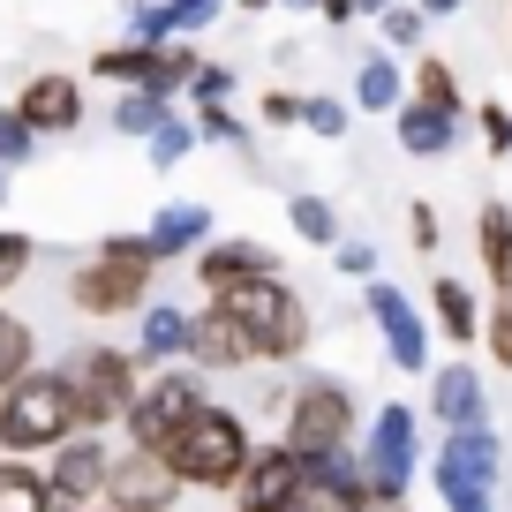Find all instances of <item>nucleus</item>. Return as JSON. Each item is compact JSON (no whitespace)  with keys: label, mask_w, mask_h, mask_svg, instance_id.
<instances>
[{"label":"nucleus","mask_w":512,"mask_h":512,"mask_svg":"<svg viewBox=\"0 0 512 512\" xmlns=\"http://www.w3.org/2000/svg\"><path fill=\"white\" fill-rule=\"evenodd\" d=\"M430 475H437V497H445V512H497V497H490L497 482H482L467 460L437 452V467H430Z\"/></svg>","instance_id":"nucleus-23"},{"label":"nucleus","mask_w":512,"mask_h":512,"mask_svg":"<svg viewBox=\"0 0 512 512\" xmlns=\"http://www.w3.org/2000/svg\"><path fill=\"white\" fill-rule=\"evenodd\" d=\"M332 264H339V279H377V249L369 241H339Z\"/></svg>","instance_id":"nucleus-38"},{"label":"nucleus","mask_w":512,"mask_h":512,"mask_svg":"<svg viewBox=\"0 0 512 512\" xmlns=\"http://www.w3.org/2000/svg\"><path fill=\"white\" fill-rule=\"evenodd\" d=\"M264 272H279V256L264 249V241H204V256H196V279H204L211 294L219 287H234V279H264Z\"/></svg>","instance_id":"nucleus-18"},{"label":"nucleus","mask_w":512,"mask_h":512,"mask_svg":"<svg viewBox=\"0 0 512 512\" xmlns=\"http://www.w3.org/2000/svg\"><path fill=\"white\" fill-rule=\"evenodd\" d=\"M196 144H204V136H196V121H181V113H174V121H166L159 136H151V166H181Z\"/></svg>","instance_id":"nucleus-34"},{"label":"nucleus","mask_w":512,"mask_h":512,"mask_svg":"<svg viewBox=\"0 0 512 512\" xmlns=\"http://www.w3.org/2000/svg\"><path fill=\"white\" fill-rule=\"evenodd\" d=\"M61 377H68V392H76V407H83V430L128 422V407H136V392H144L136 354H121V347H76L61 362Z\"/></svg>","instance_id":"nucleus-5"},{"label":"nucleus","mask_w":512,"mask_h":512,"mask_svg":"<svg viewBox=\"0 0 512 512\" xmlns=\"http://www.w3.org/2000/svg\"><path fill=\"white\" fill-rule=\"evenodd\" d=\"M189 362L196 369H249L256 362V347H249V332H241L234 317H226L219 302L196 317V339H189Z\"/></svg>","instance_id":"nucleus-19"},{"label":"nucleus","mask_w":512,"mask_h":512,"mask_svg":"<svg viewBox=\"0 0 512 512\" xmlns=\"http://www.w3.org/2000/svg\"><path fill=\"white\" fill-rule=\"evenodd\" d=\"M415 98H430V106H445V113L467 106V98H460V76H452L445 61H415Z\"/></svg>","instance_id":"nucleus-32"},{"label":"nucleus","mask_w":512,"mask_h":512,"mask_svg":"<svg viewBox=\"0 0 512 512\" xmlns=\"http://www.w3.org/2000/svg\"><path fill=\"white\" fill-rule=\"evenodd\" d=\"M430 407H437L445 430H475V422H490V392H482L475 362H445V369H437V377H430Z\"/></svg>","instance_id":"nucleus-15"},{"label":"nucleus","mask_w":512,"mask_h":512,"mask_svg":"<svg viewBox=\"0 0 512 512\" xmlns=\"http://www.w3.org/2000/svg\"><path fill=\"white\" fill-rule=\"evenodd\" d=\"M392 136H400L407 159H445V151L460 144V113L430 106V98H407V106L392 113Z\"/></svg>","instance_id":"nucleus-16"},{"label":"nucleus","mask_w":512,"mask_h":512,"mask_svg":"<svg viewBox=\"0 0 512 512\" xmlns=\"http://www.w3.org/2000/svg\"><path fill=\"white\" fill-rule=\"evenodd\" d=\"M189 339H196V317L174 302H144V339H136V354L144 362H189Z\"/></svg>","instance_id":"nucleus-20"},{"label":"nucleus","mask_w":512,"mask_h":512,"mask_svg":"<svg viewBox=\"0 0 512 512\" xmlns=\"http://www.w3.org/2000/svg\"><path fill=\"white\" fill-rule=\"evenodd\" d=\"M407 234H415V249H437V211L415 204V211H407Z\"/></svg>","instance_id":"nucleus-43"},{"label":"nucleus","mask_w":512,"mask_h":512,"mask_svg":"<svg viewBox=\"0 0 512 512\" xmlns=\"http://www.w3.org/2000/svg\"><path fill=\"white\" fill-rule=\"evenodd\" d=\"M482 347H490V362L512 377V287H497V302L482 309Z\"/></svg>","instance_id":"nucleus-30"},{"label":"nucleus","mask_w":512,"mask_h":512,"mask_svg":"<svg viewBox=\"0 0 512 512\" xmlns=\"http://www.w3.org/2000/svg\"><path fill=\"white\" fill-rule=\"evenodd\" d=\"M38 159V128L23 121V106H0V166H31Z\"/></svg>","instance_id":"nucleus-31"},{"label":"nucleus","mask_w":512,"mask_h":512,"mask_svg":"<svg viewBox=\"0 0 512 512\" xmlns=\"http://www.w3.org/2000/svg\"><path fill=\"white\" fill-rule=\"evenodd\" d=\"M196 407H204V384H196V369H174V362H166L159 377L136 392V407H128V445L174 452V437L196 422Z\"/></svg>","instance_id":"nucleus-7"},{"label":"nucleus","mask_w":512,"mask_h":512,"mask_svg":"<svg viewBox=\"0 0 512 512\" xmlns=\"http://www.w3.org/2000/svg\"><path fill=\"white\" fill-rule=\"evenodd\" d=\"M317 16H324V23H354V0H324Z\"/></svg>","instance_id":"nucleus-44"},{"label":"nucleus","mask_w":512,"mask_h":512,"mask_svg":"<svg viewBox=\"0 0 512 512\" xmlns=\"http://www.w3.org/2000/svg\"><path fill=\"white\" fill-rule=\"evenodd\" d=\"M83 430V407L61 369H31L23 384L0 392V452H53Z\"/></svg>","instance_id":"nucleus-3"},{"label":"nucleus","mask_w":512,"mask_h":512,"mask_svg":"<svg viewBox=\"0 0 512 512\" xmlns=\"http://www.w3.org/2000/svg\"><path fill=\"white\" fill-rule=\"evenodd\" d=\"M144 234H151V249H159V264H166V256H189V249L211 241V211L204 204H159Z\"/></svg>","instance_id":"nucleus-21"},{"label":"nucleus","mask_w":512,"mask_h":512,"mask_svg":"<svg viewBox=\"0 0 512 512\" xmlns=\"http://www.w3.org/2000/svg\"><path fill=\"white\" fill-rule=\"evenodd\" d=\"M302 482H309V460L279 437V445H256V460H249V475H241L234 505L241 512H294V505H302Z\"/></svg>","instance_id":"nucleus-12"},{"label":"nucleus","mask_w":512,"mask_h":512,"mask_svg":"<svg viewBox=\"0 0 512 512\" xmlns=\"http://www.w3.org/2000/svg\"><path fill=\"white\" fill-rule=\"evenodd\" d=\"M302 128H309V136H324V144H339V136H347V106H339V98H309Z\"/></svg>","instance_id":"nucleus-37"},{"label":"nucleus","mask_w":512,"mask_h":512,"mask_svg":"<svg viewBox=\"0 0 512 512\" xmlns=\"http://www.w3.org/2000/svg\"><path fill=\"white\" fill-rule=\"evenodd\" d=\"M241 8H272V0H241ZM287 8H324V0H287Z\"/></svg>","instance_id":"nucleus-47"},{"label":"nucleus","mask_w":512,"mask_h":512,"mask_svg":"<svg viewBox=\"0 0 512 512\" xmlns=\"http://www.w3.org/2000/svg\"><path fill=\"white\" fill-rule=\"evenodd\" d=\"M354 106L362 113H400L407 106V76L392 68V53H369V61L354 68Z\"/></svg>","instance_id":"nucleus-25"},{"label":"nucleus","mask_w":512,"mask_h":512,"mask_svg":"<svg viewBox=\"0 0 512 512\" xmlns=\"http://www.w3.org/2000/svg\"><path fill=\"white\" fill-rule=\"evenodd\" d=\"M256 460V437L249 422L234 415V407H196V422L174 437V467L189 475V490H241V475H249Z\"/></svg>","instance_id":"nucleus-4"},{"label":"nucleus","mask_w":512,"mask_h":512,"mask_svg":"<svg viewBox=\"0 0 512 512\" xmlns=\"http://www.w3.org/2000/svg\"><path fill=\"white\" fill-rule=\"evenodd\" d=\"M196 68H204V61H196L189 46H144V38L91 53V76H98V83H128V91H159V98L189 91Z\"/></svg>","instance_id":"nucleus-8"},{"label":"nucleus","mask_w":512,"mask_h":512,"mask_svg":"<svg viewBox=\"0 0 512 512\" xmlns=\"http://www.w3.org/2000/svg\"><path fill=\"white\" fill-rule=\"evenodd\" d=\"M211 302H219L226 317L249 332L256 362H294V354L309 347V309H302V294H294L279 272H264V279H234V287H219Z\"/></svg>","instance_id":"nucleus-2"},{"label":"nucleus","mask_w":512,"mask_h":512,"mask_svg":"<svg viewBox=\"0 0 512 512\" xmlns=\"http://www.w3.org/2000/svg\"><path fill=\"white\" fill-rule=\"evenodd\" d=\"M384 8H392V0H354V16H384Z\"/></svg>","instance_id":"nucleus-46"},{"label":"nucleus","mask_w":512,"mask_h":512,"mask_svg":"<svg viewBox=\"0 0 512 512\" xmlns=\"http://www.w3.org/2000/svg\"><path fill=\"white\" fill-rule=\"evenodd\" d=\"M377 23H384V46H415V38L430 31V8H422V0H415V8H407V0H392Z\"/></svg>","instance_id":"nucleus-35"},{"label":"nucleus","mask_w":512,"mask_h":512,"mask_svg":"<svg viewBox=\"0 0 512 512\" xmlns=\"http://www.w3.org/2000/svg\"><path fill=\"white\" fill-rule=\"evenodd\" d=\"M482 144H490L497 159H512V113L505 106H482Z\"/></svg>","instance_id":"nucleus-42"},{"label":"nucleus","mask_w":512,"mask_h":512,"mask_svg":"<svg viewBox=\"0 0 512 512\" xmlns=\"http://www.w3.org/2000/svg\"><path fill=\"white\" fill-rule=\"evenodd\" d=\"M166 121H174V98H159V91H128V98H113V136H136V144H151Z\"/></svg>","instance_id":"nucleus-26"},{"label":"nucleus","mask_w":512,"mask_h":512,"mask_svg":"<svg viewBox=\"0 0 512 512\" xmlns=\"http://www.w3.org/2000/svg\"><path fill=\"white\" fill-rule=\"evenodd\" d=\"M151 279H159V249H151V234H106L98 256L68 279V302H76L83 317H128V309L151 302Z\"/></svg>","instance_id":"nucleus-1"},{"label":"nucleus","mask_w":512,"mask_h":512,"mask_svg":"<svg viewBox=\"0 0 512 512\" xmlns=\"http://www.w3.org/2000/svg\"><path fill=\"white\" fill-rule=\"evenodd\" d=\"M106 475H113V452L98 445V430H76L68 445H53V467H46L53 512H83L91 497H106Z\"/></svg>","instance_id":"nucleus-11"},{"label":"nucleus","mask_w":512,"mask_h":512,"mask_svg":"<svg viewBox=\"0 0 512 512\" xmlns=\"http://www.w3.org/2000/svg\"><path fill=\"white\" fill-rule=\"evenodd\" d=\"M226 91H234V68H219V61H204V68H196V83H189L196 106H219Z\"/></svg>","instance_id":"nucleus-39"},{"label":"nucleus","mask_w":512,"mask_h":512,"mask_svg":"<svg viewBox=\"0 0 512 512\" xmlns=\"http://www.w3.org/2000/svg\"><path fill=\"white\" fill-rule=\"evenodd\" d=\"M287 437L302 460H332V452H347V437H354V392L339 377H302L287 392Z\"/></svg>","instance_id":"nucleus-6"},{"label":"nucleus","mask_w":512,"mask_h":512,"mask_svg":"<svg viewBox=\"0 0 512 512\" xmlns=\"http://www.w3.org/2000/svg\"><path fill=\"white\" fill-rule=\"evenodd\" d=\"M189 490V475L174 467V452H151V445H128L106 475V505L113 512H174V497Z\"/></svg>","instance_id":"nucleus-9"},{"label":"nucleus","mask_w":512,"mask_h":512,"mask_svg":"<svg viewBox=\"0 0 512 512\" xmlns=\"http://www.w3.org/2000/svg\"><path fill=\"white\" fill-rule=\"evenodd\" d=\"M422 8H430V16H460L467 0H422Z\"/></svg>","instance_id":"nucleus-45"},{"label":"nucleus","mask_w":512,"mask_h":512,"mask_svg":"<svg viewBox=\"0 0 512 512\" xmlns=\"http://www.w3.org/2000/svg\"><path fill=\"white\" fill-rule=\"evenodd\" d=\"M369 512H407V497H377V505H369Z\"/></svg>","instance_id":"nucleus-48"},{"label":"nucleus","mask_w":512,"mask_h":512,"mask_svg":"<svg viewBox=\"0 0 512 512\" xmlns=\"http://www.w3.org/2000/svg\"><path fill=\"white\" fill-rule=\"evenodd\" d=\"M287 219H294V234H302V241H317V249H339V211L324 204L317 189H294V196H287Z\"/></svg>","instance_id":"nucleus-28"},{"label":"nucleus","mask_w":512,"mask_h":512,"mask_svg":"<svg viewBox=\"0 0 512 512\" xmlns=\"http://www.w3.org/2000/svg\"><path fill=\"white\" fill-rule=\"evenodd\" d=\"M8 174H16V166H0V196H8Z\"/></svg>","instance_id":"nucleus-49"},{"label":"nucleus","mask_w":512,"mask_h":512,"mask_svg":"<svg viewBox=\"0 0 512 512\" xmlns=\"http://www.w3.org/2000/svg\"><path fill=\"white\" fill-rule=\"evenodd\" d=\"M377 505V482H369V460H309V482H302V505L294 512H369Z\"/></svg>","instance_id":"nucleus-14"},{"label":"nucleus","mask_w":512,"mask_h":512,"mask_svg":"<svg viewBox=\"0 0 512 512\" xmlns=\"http://www.w3.org/2000/svg\"><path fill=\"white\" fill-rule=\"evenodd\" d=\"M106 512H113V505H106Z\"/></svg>","instance_id":"nucleus-50"},{"label":"nucleus","mask_w":512,"mask_h":512,"mask_svg":"<svg viewBox=\"0 0 512 512\" xmlns=\"http://www.w3.org/2000/svg\"><path fill=\"white\" fill-rule=\"evenodd\" d=\"M31 256H38V241H31V234H16V226L0 234V294H8V287H23V272H31Z\"/></svg>","instance_id":"nucleus-36"},{"label":"nucleus","mask_w":512,"mask_h":512,"mask_svg":"<svg viewBox=\"0 0 512 512\" xmlns=\"http://www.w3.org/2000/svg\"><path fill=\"white\" fill-rule=\"evenodd\" d=\"M369 317H377V332H384L392 369H430V324H422V309L407 302L392 279H369Z\"/></svg>","instance_id":"nucleus-13"},{"label":"nucleus","mask_w":512,"mask_h":512,"mask_svg":"<svg viewBox=\"0 0 512 512\" xmlns=\"http://www.w3.org/2000/svg\"><path fill=\"white\" fill-rule=\"evenodd\" d=\"M475 249H482V279H490V287H512V204H482Z\"/></svg>","instance_id":"nucleus-24"},{"label":"nucleus","mask_w":512,"mask_h":512,"mask_svg":"<svg viewBox=\"0 0 512 512\" xmlns=\"http://www.w3.org/2000/svg\"><path fill=\"white\" fill-rule=\"evenodd\" d=\"M196 136H204V144H226V151H249V128L234 121V106H196Z\"/></svg>","instance_id":"nucleus-33"},{"label":"nucleus","mask_w":512,"mask_h":512,"mask_svg":"<svg viewBox=\"0 0 512 512\" xmlns=\"http://www.w3.org/2000/svg\"><path fill=\"white\" fill-rule=\"evenodd\" d=\"M16 106H23V121H31L38 136H68V128L83 121V83L76 76H31Z\"/></svg>","instance_id":"nucleus-17"},{"label":"nucleus","mask_w":512,"mask_h":512,"mask_svg":"<svg viewBox=\"0 0 512 512\" xmlns=\"http://www.w3.org/2000/svg\"><path fill=\"white\" fill-rule=\"evenodd\" d=\"M166 8H174V31H181V38L211 31V16H219V0H166Z\"/></svg>","instance_id":"nucleus-41"},{"label":"nucleus","mask_w":512,"mask_h":512,"mask_svg":"<svg viewBox=\"0 0 512 512\" xmlns=\"http://www.w3.org/2000/svg\"><path fill=\"white\" fill-rule=\"evenodd\" d=\"M430 309H437V332H445L452 347H475V339H482V317H475L467 279H430Z\"/></svg>","instance_id":"nucleus-22"},{"label":"nucleus","mask_w":512,"mask_h":512,"mask_svg":"<svg viewBox=\"0 0 512 512\" xmlns=\"http://www.w3.org/2000/svg\"><path fill=\"white\" fill-rule=\"evenodd\" d=\"M256 113H264V128H294V121L309 113V98H294V91H264V106H256Z\"/></svg>","instance_id":"nucleus-40"},{"label":"nucleus","mask_w":512,"mask_h":512,"mask_svg":"<svg viewBox=\"0 0 512 512\" xmlns=\"http://www.w3.org/2000/svg\"><path fill=\"white\" fill-rule=\"evenodd\" d=\"M0 512H53V490L38 467L23 460H0Z\"/></svg>","instance_id":"nucleus-27"},{"label":"nucleus","mask_w":512,"mask_h":512,"mask_svg":"<svg viewBox=\"0 0 512 512\" xmlns=\"http://www.w3.org/2000/svg\"><path fill=\"white\" fill-rule=\"evenodd\" d=\"M31 354H38L31 324H23V317H8V309H0V392H8V384H23V377H31Z\"/></svg>","instance_id":"nucleus-29"},{"label":"nucleus","mask_w":512,"mask_h":512,"mask_svg":"<svg viewBox=\"0 0 512 512\" xmlns=\"http://www.w3.org/2000/svg\"><path fill=\"white\" fill-rule=\"evenodd\" d=\"M415 452H422L415 407H377V422H369V452H362L377 497H407V482H415Z\"/></svg>","instance_id":"nucleus-10"}]
</instances>
